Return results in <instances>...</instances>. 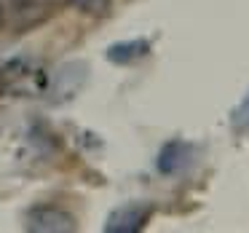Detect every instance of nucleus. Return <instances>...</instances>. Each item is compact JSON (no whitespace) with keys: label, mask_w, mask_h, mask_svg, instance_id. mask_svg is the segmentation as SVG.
<instances>
[{"label":"nucleus","mask_w":249,"mask_h":233,"mask_svg":"<svg viewBox=\"0 0 249 233\" xmlns=\"http://www.w3.org/2000/svg\"><path fill=\"white\" fill-rule=\"evenodd\" d=\"M24 228L33 233H72L78 228L75 217L70 212L59 209V206H35V209L27 212V222Z\"/></svg>","instance_id":"nucleus-1"},{"label":"nucleus","mask_w":249,"mask_h":233,"mask_svg":"<svg viewBox=\"0 0 249 233\" xmlns=\"http://www.w3.org/2000/svg\"><path fill=\"white\" fill-rule=\"evenodd\" d=\"M153 215L150 204H142V201H129V204L118 206L107 215V222H105V231L107 233H137L147 225Z\"/></svg>","instance_id":"nucleus-2"},{"label":"nucleus","mask_w":249,"mask_h":233,"mask_svg":"<svg viewBox=\"0 0 249 233\" xmlns=\"http://www.w3.org/2000/svg\"><path fill=\"white\" fill-rule=\"evenodd\" d=\"M86 81V65L83 62H70V65H62L54 75V102H65V99L75 97L78 89Z\"/></svg>","instance_id":"nucleus-3"},{"label":"nucleus","mask_w":249,"mask_h":233,"mask_svg":"<svg viewBox=\"0 0 249 233\" xmlns=\"http://www.w3.org/2000/svg\"><path fill=\"white\" fill-rule=\"evenodd\" d=\"M190 158V145L185 140H169L166 145L158 153V172L166 174V177H174L185 169Z\"/></svg>","instance_id":"nucleus-4"},{"label":"nucleus","mask_w":249,"mask_h":233,"mask_svg":"<svg viewBox=\"0 0 249 233\" xmlns=\"http://www.w3.org/2000/svg\"><path fill=\"white\" fill-rule=\"evenodd\" d=\"M150 54V40L147 38H134V40H124V43H113L107 49V62L113 65H131V62L142 59Z\"/></svg>","instance_id":"nucleus-5"},{"label":"nucleus","mask_w":249,"mask_h":233,"mask_svg":"<svg viewBox=\"0 0 249 233\" xmlns=\"http://www.w3.org/2000/svg\"><path fill=\"white\" fill-rule=\"evenodd\" d=\"M231 126L236 131H247L249 129V91L244 94V99L233 108V113H231Z\"/></svg>","instance_id":"nucleus-6"},{"label":"nucleus","mask_w":249,"mask_h":233,"mask_svg":"<svg viewBox=\"0 0 249 233\" xmlns=\"http://www.w3.org/2000/svg\"><path fill=\"white\" fill-rule=\"evenodd\" d=\"M72 3H75V8H81L83 14H91V17H102L110 8V0H72Z\"/></svg>","instance_id":"nucleus-7"},{"label":"nucleus","mask_w":249,"mask_h":233,"mask_svg":"<svg viewBox=\"0 0 249 233\" xmlns=\"http://www.w3.org/2000/svg\"><path fill=\"white\" fill-rule=\"evenodd\" d=\"M3 19H6V14H3V6H0V27H3Z\"/></svg>","instance_id":"nucleus-8"}]
</instances>
